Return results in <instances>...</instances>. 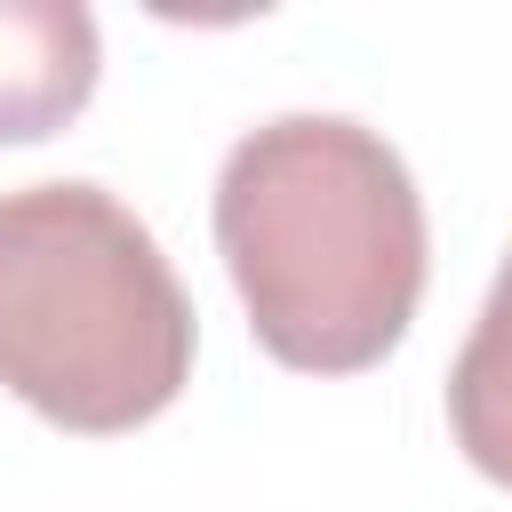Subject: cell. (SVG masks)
Returning a JSON list of instances; mask_svg holds the SVG:
<instances>
[{
  "mask_svg": "<svg viewBox=\"0 0 512 512\" xmlns=\"http://www.w3.org/2000/svg\"><path fill=\"white\" fill-rule=\"evenodd\" d=\"M104 48L80 0H0V144L56 136L96 96Z\"/></svg>",
  "mask_w": 512,
  "mask_h": 512,
  "instance_id": "obj_3",
  "label": "cell"
},
{
  "mask_svg": "<svg viewBox=\"0 0 512 512\" xmlns=\"http://www.w3.org/2000/svg\"><path fill=\"white\" fill-rule=\"evenodd\" d=\"M448 432L480 480L512 488V256L496 264V288L448 368Z\"/></svg>",
  "mask_w": 512,
  "mask_h": 512,
  "instance_id": "obj_4",
  "label": "cell"
},
{
  "mask_svg": "<svg viewBox=\"0 0 512 512\" xmlns=\"http://www.w3.org/2000/svg\"><path fill=\"white\" fill-rule=\"evenodd\" d=\"M192 344V296L128 200L88 176L0 192V392L112 440L184 392Z\"/></svg>",
  "mask_w": 512,
  "mask_h": 512,
  "instance_id": "obj_2",
  "label": "cell"
},
{
  "mask_svg": "<svg viewBox=\"0 0 512 512\" xmlns=\"http://www.w3.org/2000/svg\"><path fill=\"white\" fill-rule=\"evenodd\" d=\"M216 256L280 368L360 376L424 304V192L376 128L280 112L216 168Z\"/></svg>",
  "mask_w": 512,
  "mask_h": 512,
  "instance_id": "obj_1",
  "label": "cell"
}]
</instances>
